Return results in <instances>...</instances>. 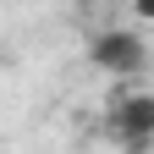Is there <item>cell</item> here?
<instances>
[{
  "label": "cell",
  "instance_id": "6da1fadb",
  "mask_svg": "<svg viewBox=\"0 0 154 154\" xmlns=\"http://www.w3.org/2000/svg\"><path fill=\"white\" fill-rule=\"evenodd\" d=\"M88 55H94V66L99 72H116V77H127V72H143V33L138 28H99V33H88Z\"/></svg>",
  "mask_w": 154,
  "mask_h": 154
},
{
  "label": "cell",
  "instance_id": "7a4b0ae2",
  "mask_svg": "<svg viewBox=\"0 0 154 154\" xmlns=\"http://www.w3.org/2000/svg\"><path fill=\"white\" fill-rule=\"evenodd\" d=\"M110 143L127 154H149L154 149V94H127L110 110Z\"/></svg>",
  "mask_w": 154,
  "mask_h": 154
},
{
  "label": "cell",
  "instance_id": "3957f363",
  "mask_svg": "<svg viewBox=\"0 0 154 154\" xmlns=\"http://www.w3.org/2000/svg\"><path fill=\"white\" fill-rule=\"evenodd\" d=\"M132 17L138 22H154V0H132Z\"/></svg>",
  "mask_w": 154,
  "mask_h": 154
}]
</instances>
